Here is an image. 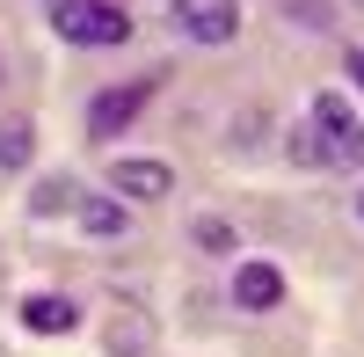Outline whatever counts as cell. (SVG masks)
Segmentation results:
<instances>
[{"label": "cell", "mask_w": 364, "mask_h": 357, "mask_svg": "<svg viewBox=\"0 0 364 357\" xmlns=\"http://www.w3.org/2000/svg\"><path fill=\"white\" fill-rule=\"evenodd\" d=\"M291 161L299 168H364V117L343 102V95H314L306 110V124H291Z\"/></svg>", "instance_id": "1"}, {"label": "cell", "mask_w": 364, "mask_h": 357, "mask_svg": "<svg viewBox=\"0 0 364 357\" xmlns=\"http://www.w3.org/2000/svg\"><path fill=\"white\" fill-rule=\"evenodd\" d=\"M44 22L73 51H117L132 44V8L124 0H44Z\"/></svg>", "instance_id": "2"}, {"label": "cell", "mask_w": 364, "mask_h": 357, "mask_svg": "<svg viewBox=\"0 0 364 357\" xmlns=\"http://www.w3.org/2000/svg\"><path fill=\"white\" fill-rule=\"evenodd\" d=\"M161 95V66L154 73H139V80H117V87H95L87 95V139H117V132H132L139 124V110Z\"/></svg>", "instance_id": "3"}, {"label": "cell", "mask_w": 364, "mask_h": 357, "mask_svg": "<svg viewBox=\"0 0 364 357\" xmlns=\"http://www.w3.org/2000/svg\"><path fill=\"white\" fill-rule=\"evenodd\" d=\"M168 22H175L190 44L219 51V44H233V37H240V0H175Z\"/></svg>", "instance_id": "4"}, {"label": "cell", "mask_w": 364, "mask_h": 357, "mask_svg": "<svg viewBox=\"0 0 364 357\" xmlns=\"http://www.w3.org/2000/svg\"><path fill=\"white\" fill-rule=\"evenodd\" d=\"M102 183H109V197H124V204H161L175 190V168L154 161V154H124V161H109Z\"/></svg>", "instance_id": "5"}, {"label": "cell", "mask_w": 364, "mask_h": 357, "mask_svg": "<svg viewBox=\"0 0 364 357\" xmlns=\"http://www.w3.org/2000/svg\"><path fill=\"white\" fill-rule=\"evenodd\" d=\"M226 299H233L240 314H269V307H284V270H277V262H240Z\"/></svg>", "instance_id": "6"}, {"label": "cell", "mask_w": 364, "mask_h": 357, "mask_svg": "<svg viewBox=\"0 0 364 357\" xmlns=\"http://www.w3.org/2000/svg\"><path fill=\"white\" fill-rule=\"evenodd\" d=\"M73 219H80V233H87V241H124V233H132L124 197H109V190H87V197H73Z\"/></svg>", "instance_id": "7"}, {"label": "cell", "mask_w": 364, "mask_h": 357, "mask_svg": "<svg viewBox=\"0 0 364 357\" xmlns=\"http://www.w3.org/2000/svg\"><path fill=\"white\" fill-rule=\"evenodd\" d=\"M22 329L29 336H73L80 329V299H66V292H37V299H22Z\"/></svg>", "instance_id": "8"}, {"label": "cell", "mask_w": 364, "mask_h": 357, "mask_svg": "<svg viewBox=\"0 0 364 357\" xmlns=\"http://www.w3.org/2000/svg\"><path fill=\"white\" fill-rule=\"evenodd\" d=\"M37 161V124L29 117H0V175H22Z\"/></svg>", "instance_id": "9"}, {"label": "cell", "mask_w": 364, "mask_h": 357, "mask_svg": "<svg viewBox=\"0 0 364 357\" xmlns=\"http://www.w3.org/2000/svg\"><path fill=\"white\" fill-rule=\"evenodd\" d=\"M102 350H109V357H154V321L117 314L109 329H102Z\"/></svg>", "instance_id": "10"}, {"label": "cell", "mask_w": 364, "mask_h": 357, "mask_svg": "<svg viewBox=\"0 0 364 357\" xmlns=\"http://www.w3.org/2000/svg\"><path fill=\"white\" fill-rule=\"evenodd\" d=\"M73 175H44L37 190H29V219H58V212H73Z\"/></svg>", "instance_id": "11"}, {"label": "cell", "mask_w": 364, "mask_h": 357, "mask_svg": "<svg viewBox=\"0 0 364 357\" xmlns=\"http://www.w3.org/2000/svg\"><path fill=\"white\" fill-rule=\"evenodd\" d=\"M269 8H277L291 29H314V37H321V29H336V0H269Z\"/></svg>", "instance_id": "12"}, {"label": "cell", "mask_w": 364, "mask_h": 357, "mask_svg": "<svg viewBox=\"0 0 364 357\" xmlns=\"http://www.w3.org/2000/svg\"><path fill=\"white\" fill-rule=\"evenodd\" d=\"M190 241H197L204 255H233V248H240V233H233L226 219H211V212H204V219H190Z\"/></svg>", "instance_id": "13"}, {"label": "cell", "mask_w": 364, "mask_h": 357, "mask_svg": "<svg viewBox=\"0 0 364 357\" xmlns=\"http://www.w3.org/2000/svg\"><path fill=\"white\" fill-rule=\"evenodd\" d=\"M343 73H350V87H364V44H357V51H343Z\"/></svg>", "instance_id": "14"}, {"label": "cell", "mask_w": 364, "mask_h": 357, "mask_svg": "<svg viewBox=\"0 0 364 357\" xmlns=\"http://www.w3.org/2000/svg\"><path fill=\"white\" fill-rule=\"evenodd\" d=\"M357 219H364V190H357Z\"/></svg>", "instance_id": "15"}]
</instances>
